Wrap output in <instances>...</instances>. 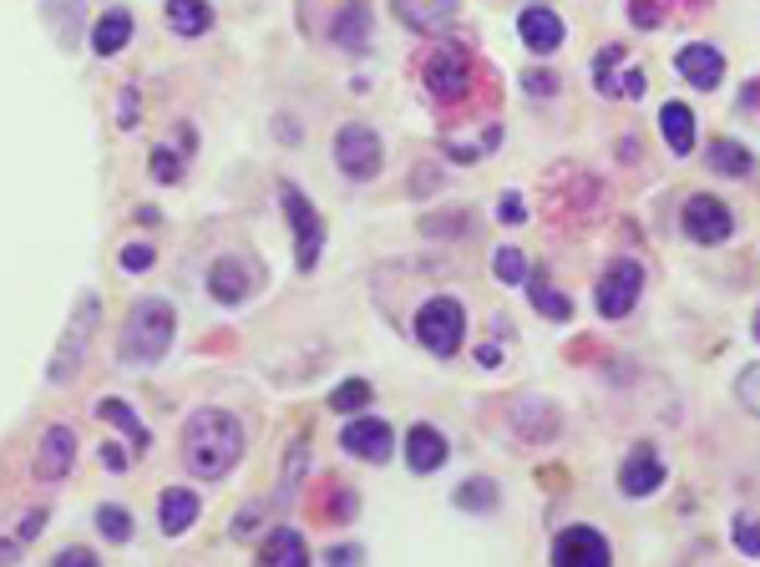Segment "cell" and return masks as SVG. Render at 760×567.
<instances>
[{
  "label": "cell",
  "mask_w": 760,
  "mask_h": 567,
  "mask_svg": "<svg viewBox=\"0 0 760 567\" xmlns=\"http://www.w3.org/2000/svg\"><path fill=\"white\" fill-rule=\"evenodd\" d=\"M238 456H244V426L229 416V410H193L188 431H183V461H188V471L198 481H219L229 477L238 466Z\"/></svg>",
  "instance_id": "obj_1"
},
{
  "label": "cell",
  "mask_w": 760,
  "mask_h": 567,
  "mask_svg": "<svg viewBox=\"0 0 760 567\" xmlns=\"http://www.w3.org/2000/svg\"><path fill=\"white\" fill-rule=\"evenodd\" d=\"M173 305L168 299H137V305L127 309V324H122L118 335V360L122 370H147V365H158L162 355H168V345H173Z\"/></svg>",
  "instance_id": "obj_2"
},
{
  "label": "cell",
  "mask_w": 760,
  "mask_h": 567,
  "mask_svg": "<svg viewBox=\"0 0 760 567\" xmlns=\"http://www.w3.org/2000/svg\"><path fill=\"white\" fill-rule=\"evenodd\" d=\"M416 340H421L431 355H456L462 349V340H467V309H462V299H452V294H437V299H426L421 315H416Z\"/></svg>",
  "instance_id": "obj_3"
},
{
  "label": "cell",
  "mask_w": 760,
  "mask_h": 567,
  "mask_svg": "<svg viewBox=\"0 0 760 567\" xmlns=\"http://www.w3.org/2000/svg\"><path fill=\"white\" fill-rule=\"evenodd\" d=\"M279 204H284V219H290V229H294V263H299V269H315V263H320V248H324L320 213H315V204H309L294 183H279Z\"/></svg>",
  "instance_id": "obj_4"
},
{
  "label": "cell",
  "mask_w": 760,
  "mask_h": 567,
  "mask_svg": "<svg viewBox=\"0 0 760 567\" xmlns=\"http://www.w3.org/2000/svg\"><path fill=\"white\" fill-rule=\"evenodd\" d=\"M335 162L340 173L355 177V183H366V177L380 173V162H385V147H380V132L370 122H345L335 132Z\"/></svg>",
  "instance_id": "obj_5"
},
{
  "label": "cell",
  "mask_w": 760,
  "mask_h": 567,
  "mask_svg": "<svg viewBox=\"0 0 760 567\" xmlns=\"http://www.w3.org/2000/svg\"><path fill=\"white\" fill-rule=\"evenodd\" d=\"M97 315H102V299L97 294H82L76 299V315L72 324H66V340L57 345V355H51V370L46 375L57 380V385H66V380L82 370V360H87V340H91V324H97Z\"/></svg>",
  "instance_id": "obj_6"
},
{
  "label": "cell",
  "mask_w": 760,
  "mask_h": 567,
  "mask_svg": "<svg viewBox=\"0 0 760 567\" xmlns=\"http://www.w3.org/2000/svg\"><path fill=\"white\" fill-rule=\"evenodd\" d=\"M467 72H471L467 46L441 41L437 51L426 57V66H421V76H426V91H431V102H456V97L467 91Z\"/></svg>",
  "instance_id": "obj_7"
},
{
  "label": "cell",
  "mask_w": 760,
  "mask_h": 567,
  "mask_svg": "<svg viewBox=\"0 0 760 567\" xmlns=\"http://www.w3.org/2000/svg\"><path fill=\"white\" fill-rule=\"evenodd\" d=\"M639 289H643L639 259H614L599 279V294H593V299H599V315L603 320H624V315L639 305Z\"/></svg>",
  "instance_id": "obj_8"
},
{
  "label": "cell",
  "mask_w": 760,
  "mask_h": 567,
  "mask_svg": "<svg viewBox=\"0 0 760 567\" xmlns=\"http://www.w3.org/2000/svg\"><path fill=\"white\" fill-rule=\"evenodd\" d=\"M553 567H614V553H609V538L599 527H563L553 542Z\"/></svg>",
  "instance_id": "obj_9"
},
{
  "label": "cell",
  "mask_w": 760,
  "mask_h": 567,
  "mask_svg": "<svg viewBox=\"0 0 760 567\" xmlns=\"http://www.w3.org/2000/svg\"><path fill=\"white\" fill-rule=\"evenodd\" d=\"M679 223H685L689 244H725L735 233L731 208L720 204V198H710V193H695L685 204V213H679Z\"/></svg>",
  "instance_id": "obj_10"
},
{
  "label": "cell",
  "mask_w": 760,
  "mask_h": 567,
  "mask_svg": "<svg viewBox=\"0 0 760 567\" xmlns=\"http://www.w3.org/2000/svg\"><path fill=\"white\" fill-rule=\"evenodd\" d=\"M340 446H345L355 461H391L395 436H391V426L385 421L366 416V421H351L345 431H340Z\"/></svg>",
  "instance_id": "obj_11"
},
{
  "label": "cell",
  "mask_w": 760,
  "mask_h": 567,
  "mask_svg": "<svg viewBox=\"0 0 760 567\" xmlns=\"http://www.w3.org/2000/svg\"><path fill=\"white\" fill-rule=\"evenodd\" d=\"M664 486V461H659V452L649 446V441H639L629 456H624V466H618V492L629 496H649Z\"/></svg>",
  "instance_id": "obj_12"
},
{
  "label": "cell",
  "mask_w": 760,
  "mask_h": 567,
  "mask_svg": "<svg viewBox=\"0 0 760 567\" xmlns=\"http://www.w3.org/2000/svg\"><path fill=\"white\" fill-rule=\"evenodd\" d=\"M254 284H259V274H254V263L234 259V254H223V259L213 263V269H208V294H213L219 305H244Z\"/></svg>",
  "instance_id": "obj_13"
},
{
  "label": "cell",
  "mask_w": 760,
  "mask_h": 567,
  "mask_svg": "<svg viewBox=\"0 0 760 567\" xmlns=\"http://www.w3.org/2000/svg\"><path fill=\"white\" fill-rule=\"evenodd\" d=\"M76 461V436L72 426H46L41 446H36V481H61Z\"/></svg>",
  "instance_id": "obj_14"
},
{
  "label": "cell",
  "mask_w": 760,
  "mask_h": 567,
  "mask_svg": "<svg viewBox=\"0 0 760 567\" xmlns=\"http://www.w3.org/2000/svg\"><path fill=\"white\" fill-rule=\"evenodd\" d=\"M674 72L685 76L695 91H715L720 82H725V57H720L715 46L695 41V46H685V51L674 57Z\"/></svg>",
  "instance_id": "obj_15"
},
{
  "label": "cell",
  "mask_w": 760,
  "mask_h": 567,
  "mask_svg": "<svg viewBox=\"0 0 760 567\" xmlns=\"http://www.w3.org/2000/svg\"><path fill=\"white\" fill-rule=\"evenodd\" d=\"M446 456H452V446H446V436H441L437 426L416 421V426L406 431V466L416 471V477H426V471L446 466Z\"/></svg>",
  "instance_id": "obj_16"
},
{
  "label": "cell",
  "mask_w": 760,
  "mask_h": 567,
  "mask_svg": "<svg viewBox=\"0 0 760 567\" xmlns=\"http://www.w3.org/2000/svg\"><path fill=\"white\" fill-rule=\"evenodd\" d=\"M517 36H523L527 51L548 57V51L563 46V21H557V11H548V5H527V11L517 15Z\"/></svg>",
  "instance_id": "obj_17"
},
{
  "label": "cell",
  "mask_w": 760,
  "mask_h": 567,
  "mask_svg": "<svg viewBox=\"0 0 760 567\" xmlns=\"http://www.w3.org/2000/svg\"><path fill=\"white\" fill-rule=\"evenodd\" d=\"M259 567H309V547L299 538V527H274L259 553Z\"/></svg>",
  "instance_id": "obj_18"
},
{
  "label": "cell",
  "mask_w": 760,
  "mask_h": 567,
  "mask_svg": "<svg viewBox=\"0 0 760 567\" xmlns=\"http://www.w3.org/2000/svg\"><path fill=\"white\" fill-rule=\"evenodd\" d=\"M158 522L168 538H183L193 522H198V496L188 492V486H168L158 502Z\"/></svg>",
  "instance_id": "obj_19"
},
{
  "label": "cell",
  "mask_w": 760,
  "mask_h": 567,
  "mask_svg": "<svg viewBox=\"0 0 760 567\" xmlns=\"http://www.w3.org/2000/svg\"><path fill=\"white\" fill-rule=\"evenodd\" d=\"M659 132H664V143H670L674 158H689V152H695V112H689L685 102L659 107Z\"/></svg>",
  "instance_id": "obj_20"
},
{
  "label": "cell",
  "mask_w": 760,
  "mask_h": 567,
  "mask_svg": "<svg viewBox=\"0 0 760 567\" xmlns=\"http://www.w3.org/2000/svg\"><path fill=\"white\" fill-rule=\"evenodd\" d=\"M370 41V5L366 0H345L335 15V46H345V51H366Z\"/></svg>",
  "instance_id": "obj_21"
},
{
  "label": "cell",
  "mask_w": 760,
  "mask_h": 567,
  "mask_svg": "<svg viewBox=\"0 0 760 567\" xmlns=\"http://www.w3.org/2000/svg\"><path fill=\"white\" fill-rule=\"evenodd\" d=\"M391 5L410 30H437L456 15V0H391Z\"/></svg>",
  "instance_id": "obj_22"
},
{
  "label": "cell",
  "mask_w": 760,
  "mask_h": 567,
  "mask_svg": "<svg viewBox=\"0 0 760 567\" xmlns=\"http://www.w3.org/2000/svg\"><path fill=\"white\" fill-rule=\"evenodd\" d=\"M91 410H97L102 421H112V426H118L122 436L132 441V452H137V456L147 452V441H152V436H147V426L137 421V410H132L127 400H122V395H107V400H97V406H91Z\"/></svg>",
  "instance_id": "obj_23"
},
{
  "label": "cell",
  "mask_w": 760,
  "mask_h": 567,
  "mask_svg": "<svg viewBox=\"0 0 760 567\" xmlns=\"http://www.w3.org/2000/svg\"><path fill=\"white\" fill-rule=\"evenodd\" d=\"M704 162H710L715 173H725V177H750V173H756V158H750V147L731 143V137H715V143L704 147Z\"/></svg>",
  "instance_id": "obj_24"
},
{
  "label": "cell",
  "mask_w": 760,
  "mask_h": 567,
  "mask_svg": "<svg viewBox=\"0 0 760 567\" xmlns=\"http://www.w3.org/2000/svg\"><path fill=\"white\" fill-rule=\"evenodd\" d=\"M127 41H132V15L127 11H107L102 21L91 26V51H97V57H118Z\"/></svg>",
  "instance_id": "obj_25"
},
{
  "label": "cell",
  "mask_w": 760,
  "mask_h": 567,
  "mask_svg": "<svg viewBox=\"0 0 760 567\" xmlns=\"http://www.w3.org/2000/svg\"><path fill=\"white\" fill-rule=\"evenodd\" d=\"M168 26L177 36H204L213 26V11H208V0H168Z\"/></svg>",
  "instance_id": "obj_26"
},
{
  "label": "cell",
  "mask_w": 760,
  "mask_h": 567,
  "mask_svg": "<svg viewBox=\"0 0 760 567\" xmlns=\"http://www.w3.org/2000/svg\"><path fill=\"white\" fill-rule=\"evenodd\" d=\"M527 299H532V309H538V315H548V320H557V324L573 320V299H568V294H557L542 274L527 279Z\"/></svg>",
  "instance_id": "obj_27"
},
{
  "label": "cell",
  "mask_w": 760,
  "mask_h": 567,
  "mask_svg": "<svg viewBox=\"0 0 760 567\" xmlns=\"http://www.w3.org/2000/svg\"><path fill=\"white\" fill-rule=\"evenodd\" d=\"M498 486H492V481H487V477H471V481H462V486H456V496H452V502H456V507H462V511H492V507H498Z\"/></svg>",
  "instance_id": "obj_28"
},
{
  "label": "cell",
  "mask_w": 760,
  "mask_h": 567,
  "mask_svg": "<svg viewBox=\"0 0 760 567\" xmlns=\"http://www.w3.org/2000/svg\"><path fill=\"white\" fill-rule=\"evenodd\" d=\"M492 274H498L502 284H527V259L512 244H502L498 254H492Z\"/></svg>",
  "instance_id": "obj_29"
},
{
  "label": "cell",
  "mask_w": 760,
  "mask_h": 567,
  "mask_svg": "<svg viewBox=\"0 0 760 567\" xmlns=\"http://www.w3.org/2000/svg\"><path fill=\"white\" fill-rule=\"evenodd\" d=\"M370 406V385L366 380H345V385H335V395H330V410H345V416H355V410Z\"/></svg>",
  "instance_id": "obj_30"
},
{
  "label": "cell",
  "mask_w": 760,
  "mask_h": 567,
  "mask_svg": "<svg viewBox=\"0 0 760 567\" xmlns=\"http://www.w3.org/2000/svg\"><path fill=\"white\" fill-rule=\"evenodd\" d=\"M97 527L107 542H127L132 538V517L122 507H97Z\"/></svg>",
  "instance_id": "obj_31"
},
{
  "label": "cell",
  "mask_w": 760,
  "mask_h": 567,
  "mask_svg": "<svg viewBox=\"0 0 760 567\" xmlns=\"http://www.w3.org/2000/svg\"><path fill=\"white\" fill-rule=\"evenodd\" d=\"M152 177L158 183H177L183 177V158H177L173 147H152Z\"/></svg>",
  "instance_id": "obj_32"
},
{
  "label": "cell",
  "mask_w": 760,
  "mask_h": 567,
  "mask_svg": "<svg viewBox=\"0 0 760 567\" xmlns=\"http://www.w3.org/2000/svg\"><path fill=\"white\" fill-rule=\"evenodd\" d=\"M731 542L746 557H760V517H740V522H735V532H731Z\"/></svg>",
  "instance_id": "obj_33"
},
{
  "label": "cell",
  "mask_w": 760,
  "mask_h": 567,
  "mask_svg": "<svg viewBox=\"0 0 760 567\" xmlns=\"http://www.w3.org/2000/svg\"><path fill=\"white\" fill-rule=\"evenodd\" d=\"M735 395H740V406H746L750 416H760V365H750L746 375L735 380Z\"/></svg>",
  "instance_id": "obj_34"
},
{
  "label": "cell",
  "mask_w": 760,
  "mask_h": 567,
  "mask_svg": "<svg viewBox=\"0 0 760 567\" xmlns=\"http://www.w3.org/2000/svg\"><path fill=\"white\" fill-rule=\"evenodd\" d=\"M137 112H143V97H137V87H122L118 91V127L132 132V127H137Z\"/></svg>",
  "instance_id": "obj_35"
},
{
  "label": "cell",
  "mask_w": 760,
  "mask_h": 567,
  "mask_svg": "<svg viewBox=\"0 0 760 567\" xmlns=\"http://www.w3.org/2000/svg\"><path fill=\"white\" fill-rule=\"evenodd\" d=\"M603 97H643V72H629V76H609L603 82Z\"/></svg>",
  "instance_id": "obj_36"
},
{
  "label": "cell",
  "mask_w": 760,
  "mask_h": 567,
  "mask_svg": "<svg viewBox=\"0 0 760 567\" xmlns=\"http://www.w3.org/2000/svg\"><path fill=\"white\" fill-rule=\"evenodd\" d=\"M152 259H158V254H152V244L122 248V269H127V274H143V269H152Z\"/></svg>",
  "instance_id": "obj_37"
},
{
  "label": "cell",
  "mask_w": 760,
  "mask_h": 567,
  "mask_svg": "<svg viewBox=\"0 0 760 567\" xmlns=\"http://www.w3.org/2000/svg\"><path fill=\"white\" fill-rule=\"evenodd\" d=\"M629 15H634V26H659L664 21V5H654V0H629Z\"/></svg>",
  "instance_id": "obj_38"
},
{
  "label": "cell",
  "mask_w": 760,
  "mask_h": 567,
  "mask_svg": "<svg viewBox=\"0 0 760 567\" xmlns=\"http://www.w3.org/2000/svg\"><path fill=\"white\" fill-rule=\"evenodd\" d=\"M618 61H624V46H603V51H599V61H593V76H599V87H603V82H609V76H614V66H618Z\"/></svg>",
  "instance_id": "obj_39"
},
{
  "label": "cell",
  "mask_w": 760,
  "mask_h": 567,
  "mask_svg": "<svg viewBox=\"0 0 760 567\" xmlns=\"http://www.w3.org/2000/svg\"><path fill=\"white\" fill-rule=\"evenodd\" d=\"M523 87H527V97H553V91H557V76H553V72H527V76H523Z\"/></svg>",
  "instance_id": "obj_40"
},
{
  "label": "cell",
  "mask_w": 760,
  "mask_h": 567,
  "mask_svg": "<svg viewBox=\"0 0 760 567\" xmlns=\"http://www.w3.org/2000/svg\"><path fill=\"white\" fill-rule=\"evenodd\" d=\"M498 219L502 223H523L527 219V208H523V198H517V193H502V198H498Z\"/></svg>",
  "instance_id": "obj_41"
},
{
  "label": "cell",
  "mask_w": 760,
  "mask_h": 567,
  "mask_svg": "<svg viewBox=\"0 0 760 567\" xmlns=\"http://www.w3.org/2000/svg\"><path fill=\"white\" fill-rule=\"evenodd\" d=\"M51 567H102V563H97V557H91L87 547H61L57 563H51Z\"/></svg>",
  "instance_id": "obj_42"
},
{
  "label": "cell",
  "mask_w": 760,
  "mask_h": 567,
  "mask_svg": "<svg viewBox=\"0 0 760 567\" xmlns=\"http://www.w3.org/2000/svg\"><path fill=\"white\" fill-rule=\"evenodd\" d=\"M324 563H330V567H360V563H366V553H360V547H330Z\"/></svg>",
  "instance_id": "obj_43"
},
{
  "label": "cell",
  "mask_w": 760,
  "mask_h": 567,
  "mask_svg": "<svg viewBox=\"0 0 760 567\" xmlns=\"http://www.w3.org/2000/svg\"><path fill=\"white\" fill-rule=\"evenodd\" d=\"M259 517H263L259 507H244V511H238V517H234V538H254V522H259Z\"/></svg>",
  "instance_id": "obj_44"
},
{
  "label": "cell",
  "mask_w": 760,
  "mask_h": 567,
  "mask_svg": "<svg viewBox=\"0 0 760 567\" xmlns=\"http://www.w3.org/2000/svg\"><path fill=\"white\" fill-rule=\"evenodd\" d=\"M102 461H107V471H122V466H127V452H118V446H102Z\"/></svg>",
  "instance_id": "obj_45"
},
{
  "label": "cell",
  "mask_w": 760,
  "mask_h": 567,
  "mask_svg": "<svg viewBox=\"0 0 760 567\" xmlns=\"http://www.w3.org/2000/svg\"><path fill=\"white\" fill-rule=\"evenodd\" d=\"M41 522H46V511H30L26 527H21V538H36V532H41Z\"/></svg>",
  "instance_id": "obj_46"
},
{
  "label": "cell",
  "mask_w": 760,
  "mask_h": 567,
  "mask_svg": "<svg viewBox=\"0 0 760 567\" xmlns=\"http://www.w3.org/2000/svg\"><path fill=\"white\" fill-rule=\"evenodd\" d=\"M15 553H21L15 542H0V567H5V563H15Z\"/></svg>",
  "instance_id": "obj_47"
}]
</instances>
